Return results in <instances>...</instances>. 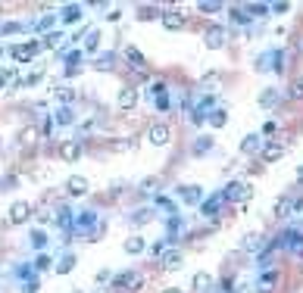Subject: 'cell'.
<instances>
[{"instance_id": "obj_5", "label": "cell", "mask_w": 303, "mask_h": 293, "mask_svg": "<svg viewBox=\"0 0 303 293\" xmlns=\"http://www.w3.org/2000/svg\"><path fill=\"white\" fill-rule=\"evenodd\" d=\"M41 50H47V47H44V41H25V44L10 47V56H13L16 63H31Z\"/></svg>"}, {"instance_id": "obj_24", "label": "cell", "mask_w": 303, "mask_h": 293, "mask_svg": "<svg viewBox=\"0 0 303 293\" xmlns=\"http://www.w3.org/2000/svg\"><path fill=\"white\" fill-rule=\"evenodd\" d=\"M160 22H163L166 31H181V28H184V13H181V10H172V13H166Z\"/></svg>"}, {"instance_id": "obj_58", "label": "cell", "mask_w": 303, "mask_h": 293, "mask_svg": "<svg viewBox=\"0 0 303 293\" xmlns=\"http://www.w3.org/2000/svg\"><path fill=\"white\" fill-rule=\"evenodd\" d=\"M297 184H303V165L297 169Z\"/></svg>"}, {"instance_id": "obj_60", "label": "cell", "mask_w": 303, "mask_h": 293, "mask_svg": "<svg viewBox=\"0 0 303 293\" xmlns=\"http://www.w3.org/2000/svg\"><path fill=\"white\" fill-rule=\"evenodd\" d=\"M75 293H82V290H75Z\"/></svg>"}, {"instance_id": "obj_40", "label": "cell", "mask_w": 303, "mask_h": 293, "mask_svg": "<svg viewBox=\"0 0 303 293\" xmlns=\"http://www.w3.org/2000/svg\"><path fill=\"white\" fill-rule=\"evenodd\" d=\"M285 97H288V100H303V78H294V81H291V88H288Z\"/></svg>"}, {"instance_id": "obj_14", "label": "cell", "mask_w": 303, "mask_h": 293, "mask_svg": "<svg viewBox=\"0 0 303 293\" xmlns=\"http://www.w3.org/2000/svg\"><path fill=\"white\" fill-rule=\"evenodd\" d=\"M66 193L69 197H88L91 193V181L85 175H69L66 178Z\"/></svg>"}, {"instance_id": "obj_31", "label": "cell", "mask_w": 303, "mask_h": 293, "mask_svg": "<svg viewBox=\"0 0 303 293\" xmlns=\"http://www.w3.org/2000/svg\"><path fill=\"white\" fill-rule=\"evenodd\" d=\"M50 115H53L56 125H75V112H72V106H60V109L50 112Z\"/></svg>"}, {"instance_id": "obj_48", "label": "cell", "mask_w": 303, "mask_h": 293, "mask_svg": "<svg viewBox=\"0 0 303 293\" xmlns=\"http://www.w3.org/2000/svg\"><path fill=\"white\" fill-rule=\"evenodd\" d=\"M34 138H37V131H34V128H22V131H19V144H22V147L34 144Z\"/></svg>"}, {"instance_id": "obj_50", "label": "cell", "mask_w": 303, "mask_h": 293, "mask_svg": "<svg viewBox=\"0 0 303 293\" xmlns=\"http://www.w3.org/2000/svg\"><path fill=\"white\" fill-rule=\"evenodd\" d=\"M288 10H291V4H288V0H278V4H272V13H275V16H285Z\"/></svg>"}, {"instance_id": "obj_35", "label": "cell", "mask_w": 303, "mask_h": 293, "mask_svg": "<svg viewBox=\"0 0 303 293\" xmlns=\"http://www.w3.org/2000/svg\"><path fill=\"white\" fill-rule=\"evenodd\" d=\"M244 7H247L250 19H262V16H269V13H272V4H244Z\"/></svg>"}, {"instance_id": "obj_26", "label": "cell", "mask_w": 303, "mask_h": 293, "mask_svg": "<svg viewBox=\"0 0 303 293\" xmlns=\"http://www.w3.org/2000/svg\"><path fill=\"white\" fill-rule=\"evenodd\" d=\"M213 147H216V138H213V134H203V138H197V141L191 144V153H194V156H203V153H210Z\"/></svg>"}, {"instance_id": "obj_45", "label": "cell", "mask_w": 303, "mask_h": 293, "mask_svg": "<svg viewBox=\"0 0 303 293\" xmlns=\"http://www.w3.org/2000/svg\"><path fill=\"white\" fill-rule=\"evenodd\" d=\"M197 10L206 16V13H219V10H225V7L219 4V0H203V4H197Z\"/></svg>"}, {"instance_id": "obj_53", "label": "cell", "mask_w": 303, "mask_h": 293, "mask_svg": "<svg viewBox=\"0 0 303 293\" xmlns=\"http://www.w3.org/2000/svg\"><path fill=\"white\" fill-rule=\"evenodd\" d=\"M154 106H157V109H169V94H166V97H157Z\"/></svg>"}, {"instance_id": "obj_28", "label": "cell", "mask_w": 303, "mask_h": 293, "mask_svg": "<svg viewBox=\"0 0 303 293\" xmlns=\"http://www.w3.org/2000/svg\"><path fill=\"white\" fill-rule=\"evenodd\" d=\"M160 187H163V178H160V175H147V178L138 184V190H141V193H157Z\"/></svg>"}, {"instance_id": "obj_23", "label": "cell", "mask_w": 303, "mask_h": 293, "mask_svg": "<svg viewBox=\"0 0 303 293\" xmlns=\"http://www.w3.org/2000/svg\"><path fill=\"white\" fill-rule=\"evenodd\" d=\"M91 225H100L97 212H75V222H72V231H88Z\"/></svg>"}, {"instance_id": "obj_47", "label": "cell", "mask_w": 303, "mask_h": 293, "mask_svg": "<svg viewBox=\"0 0 303 293\" xmlns=\"http://www.w3.org/2000/svg\"><path fill=\"white\" fill-rule=\"evenodd\" d=\"M53 265V259L47 256V253H37V259H34V271H47Z\"/></svg>"}, {"instance_id": "obj_22", "label": "cell", "mask_w": 303, "mask_h": 293, "mask_svg": "<svg viewBox=\"0 0 303 293\" xmlns=\"http://www.w3.org/2000/svg\"><path fill=\"white\" fill-rule=\"evenodd\" d=\"M256 103L262 106V109H275L278 103H281V91H275V88H266L259 97H256Z\"/></svg>"}, {"instance_id": "obj_30", "label": "cell", "mask_w": 303, "mask_h": 293, "mask_svg": "<svg viewBox=\"0 0 303 293\" xmlns=\"http://www.w3.org/2000/svg\"><path fill=\"white\" fill-rule=\"evenodd\" d=\"M138 19H163V13H160V4H141L138 7Z\"/></svg>"}, {"instance_id": "obj_36", "label": "cell", "mask_w": 303, "mask_h": 293, "mask_svg": "<svg viewBox=\"0 0 303 293\" xmlns=\"http://www.w3.org/2000/svg\"><path fill=\"white\" fill-rule=\"evenodd\" d=\"M109 147L116 150V153H128V150H135V147H138V141H135V138H119V141H112Z\"/></svg>"}, {"instance_id": "obj_42", "label": "cell", "mask_w": 303, "mask_h": 293, "mask_svg": "<svg viewBox=\"0 0 303 293\" xmlns=\"http://www.w3.org/2000/svg\"><path fill=\"white\" fill-rule=\"evenodd\" d=\"M157 206H160V209H166V212H169V216H175V203H172L169 197H163V193H157V197H154V209H157Z\"/></svg>"}, {"instance_id": "obj_18", "label": "cell", "mask_w": 303, "mask_h": 293, "mask_svg": "<svg viewBox=\"0 0 303 293\" xmlns=\"http://www.w3.org/2000/svg\"><path fill=\"white\" fill-rule=\"evenodd\" d=\"M262 147H266V138H262V134H247V138L241 141V153H244V156H259Z\"/></svg>"}, {"instance_id": "obj_44", "label": "cell", "mask_w": 303, "mask_h": 293, "mask_svg": "<svg viewBox=\"0 0 303 293\" xmlns=\"http://www.w3.org/2000/svg\"><path fill=\"white\" fill-rule=\"evenodd\" d=\"M154 212H157V209H138V212L131 216V222H135V225H147L150 219H154Z\"/></svg>"}, {"instance_id": "obj_57", "label": "cell", "mask_w": 303, "mask_h": 293, "mask_svg": "<svg viewBox=\"0 0 303 293\" xmlns=\"http://www.w3.org/2000/svg\"><path fill=\"white\" fill-rule=\"evenodd\" d=\"M163 293H184V290H181V287H166Z\"/></svg>"}, {"instance_id": "obj_9", "label": "cell", "mask_w": 303, "mask_h": 293, "mask_svg": "<svg viewBox=\"0 0 303 293\" xmlns=\"http://www.w3.org/2000/svg\"><path fill=\"white\" fill-rule=\"evenodd\" d=\"M225 206H229V203H225V197H222V190H219V193H213L210 200H203V203H200V212H203V219L216 222V219L222 216V209H225Z\"/></svg>"}, {"instance_id": "obj_20", "label": "cell", "mask_w": 303, "mask_h": 293, "mask_svg": "<svg viewBox=\"0 0 303 293\" xmlns=\"http://www.w3.org/2000/svg\"><path fill=\"white\" fill-rule=\"evenodd\" d=\"M278 271H262L259 281H256V293H275V284H278Z\"/></svg>"}, {"instance_id": "obj_51", "label": "cell", "mask_w": 303, "mask_h": 293, "mask_svg": "<svg viewBox=\"0 0 303 293\" xmlns=\"http://www.w3.org/2000/svg\"><path fill=\"white\" fill-rule=\"evenodd\" d=\"M37 290H41L37 278H31V281H25V284H22V293H37Z\"/></svg>"}, {"instance_id": "obj_2", "label": "cell", "mask_w": 303, "mask_h": 293, "mask_svg": "<svg viewBox=\"0 0 303 293\" xmlns=\"http://www.w3.org/2000/svg\"><path fill=\"white\" fill-rule=\"evenodd\" d=\"M141 287H144V275H138V271H122V275L112 278V287H109V290H116V293H135V290H141Z\"/></svg>"}, {"instance_id": "obj_46", "label": "cell", "mask_w": 303, "mask_h": 293, "mask_svg": "<svg viewBox=\"0 0 303 293\" xmlns=\"http://www.w3.org/2000/svg\"><path fill=\"white\" fill-rule=\"evenodd\" d=\"M53 22H56V16H41L34 22V31H47L50 34V28H53Z\"/></svg>"}, {"instance_id": "obj_49", "label": "cell", "mask_w": 303, "mask_h": 293, "mask_svg": "<svg viewBox=\"0 0 303 293\" xmlns=\"http://www.w3.org/2000/svg\"><path fill=\"white\" fill-rule=\"evenodd\" d=\"M219 293H235V278H222V284H219Z\"/></svg>"}, {"instance_id": "obj_59", "label": "cell", "mask_w": 303, "mask_h": 293, "mask_svg": "<svg viewBox=\"0 0 303 293\" xmlns=\"http://www.w3.org/2000/svg\"><path fill=\"white\" fill-rule=\"evenodd\" d=\"M106 293H116V290H106Z\"/></svg>"}, {"instance_id": "obj_11", "label": "cell", "mask_w": 303, "mask_h": 293, "mask_svg": "<svg viewBox=\"0 0 303 293\" xmlns=\"http://www.w3.org/2000/svg\"><path fill=\"white\" fill-rule=\"evenodd\" d=\"M157 265H160L163 271H178V268L184 265V253H181L178 246H169L166 253H163V256L157 259Z\"/></svg>"}, {"instance_id": "obj_55", "label": "cell", "mask_w": 303, "mask_h": 293, "mask_svg": "<svg viewBox=\"0 0 303 293\" xmlns=\"http://www.w3.org/2000/svg\"><path fill=\"white\" fill-rule=\"evenodd\" d=\"M275 128H278L275 122H266V125H262V134H275Z\"/></svg>"}, {"instance_id": "obj_1", "label": "cell", "mask_w": 303, "mask_h": 293, "mask_svg": "<svg viewBox=\"0 0 303 293\" xmlns=\"http://www.w3.org/2000/svg\"><path fill=\"white\" fill-rule=\"evenodd\" d=\"M285 63H288V53L275 47V50H269V53L256 56V72H269V69H272V72H278V75H281V72L288 69Z\"/></svg>"}, {"instance_id": "obj_32", "label": "cell", "mask_w": 303, "mask_h": 293, "mask_svg": "<svg viewBox=\"0 0 303 293\" xmlns=\"http://www.w3.org/2000/svg\"><path fill=\"white\" fill-rule=\"evenodd\" d=\"M100 47V28H88L85 31V53H94Z\"/></svg>"}, {"instance_id": "obj_12", "label": "cell", "mask_w": 303, "mask_h": 293, "mask_svg": "<svg viewBox=\"0 0 303 293\" xmlns=\"http://www.w3.org/2000/svg\"><path fill=\"white\" fill-rule=\"evenodd\" d=\"M10 225H25L31 216H34V209H31V203H25V200H16L13 206H10Z\"/></svg>"}, {"instance_id": "obj_34", "label": "cell", "mask_w": 303, "mask_h": 293, "mask_svg": "<svg viewBox=\"0 0 303 293\" xmlns=\"http://www.w3.org/2000/svg\"><path fill=\"white\" fill-rule=\"evenodd\" d=\"M169 94V85H166V78H154L150 81V100H157V97H166Z\"/></svg>"}, {"instance_id": "obj_33", "label": "cell", "mask_w": 303, "mask_h": 293, "mask_svg": "<svg viewBox=\"0 0 303 293\" xmlns=\"http://www.w3.org/2000/svg\"><path fill=\"white\" fill-rule=\"evenodd\" d=\"M94 69H100V72H112V69H116V53H100V56L94 60Z\"/></svg>"}, {"instance_id": "obj_10", "label": "cell", "mask_w": 303, "mask_h": 293, "mask_svg": "<svg viewBox=\"0 0 303 293\" xmlns=\"http://www.w3.org/2000/svg\"><path fill=\"white\" fill-rule=\"evenodd\" d=\"M147 141L154 144V147H166V144L172 141V128H169L166 122H154V125L147 128Z\"/></svg>"}, {"instance_id": "obj_56", "label": "cell", "mask_w": 303, "mask_h": 293, "mask_svg": "<svg viewBox=\"0 0 303 293\" xmlns=\"http://www.w3.org/2000/svg\"><path fill=\"white\" fill-rule=\"evenodd\" d=\"M103 281H112V275L103 268V271H97V284H103Z\"/></svg>"}, {"instance_id": "obj_17", "label": "cell", "mask_w": 303, "mask_h": 293, "mask_svg": "<svg viewBox=\"0 0 303 293\" xmlns=\"http://www.w3.org/2000/svg\"><path fill=\"white\" fill-rule=\"evenodd\" d=\"M191 290H194V293H219L213 275H206V271H197V275L191 278Z\"/></svg>"}, {"instance_id": "obj_19", "label": "cell", "mask_w": 303, "mask_h": 293, "mask_svg": "<svg viewBox=\"0 0 303 293\" xmlns=\"http://www.w3.org/2000/svg\"><path fill=\"white\" fill-rule=\"evenodd\" d=\"M0 91H7V94L22 91V75H19V69H7V72H4V78H0Z\"/></svg>"}, {"instance_id": "obj_37", "label": "cell", "mask_w": 303, "mask_h": 293, "mask_svg": "<svg viewBox=\"0 0 303 293\" xmlns=\"http://www.w3.org/2000/svg\"><path fill=\"white\" fill-rule=\"evenodd\" d=\"M210 125H213V128H225V125H229V112H225V109H213L210 112Z\"/></svg>"}, {"instance_id": "obj_21", "label": "cell", "mask_w": 303, "mask_h": 293, "mask_svg": "<svg viewBox=\"0 0 303 293\" xmlns=\"http://www.w3.org/2000/svg\"><path fill=\"white\" fill-rule=\"evenodd\" d=\"M53 97H56L63 106H72L75 100H79V91H75L72 85H56V88H53Z\"/></svg>"}, {"instance_id": "obj_7", "label": "cell", "mask_w": 303, "mask_h": 293, "mask_svg": "<svg viewBox=\"0 0 303 293\" xmlns=\"http://www.w3.org/2000/svg\"><path fill=\"white\" fill-rule=\"evenodd\" d=\"M266 237H262L259 231H250V234H244L241 237V253H247V256H256V253H266Z\"/></svg>"}, {"instance_id": "obj_8", "label": "cell", "mask_w": 303, "mask_h": 293, "mask_svg": "<svg viewBox=\"0 0 303 293\" xmlns=\"http://www.w3.org/2000/svg\"><path fill=\"white\" fill-rule=\"evenodd\" d=\"M82 150H85V144H82L79 138H72V141H63V144L56 147V156H60L63 162H79V159H82Z\"/></svg>"}, {"instance_id": "obj_52", "label": "cell", "mask_w": 303, "mask_h": 293, "mask_svg": "<svg viewBox=\"0 0 303 293\" xmlns=\"http://www.w3.org/2000/svg\"><path fill=\"white\" fill-rule=\"evenodd\" d=\"M291 50H294V56H300V53H303V37H294V44H291Z\"/></svg>"}, {"instance_id": "obj_3", "label": "cell", "mask_w": 303, "mask_h": 293, "mask_svg": "<svg viewBox=\"0 0 303 293\" xmlns=\"http://www.w3.org/2000/svg\"><path fill=\"white\" fill-rule=\"evenodd\" d=\"M222 197H225V203H247L250 197H253V187L247 184V181H232V184H225L222 187Z\"/></svg>"}, {"instance_id": "obj_25", "label": "cell", "mask_w": 303, "mask_h": 293, "mask_svg": "<svg viewBox=\"0 0 303 293\" xmlns=\"http://www.w3.org/2000/svg\"><path fill=\"white\" fill-rule=\"evenodd\" d=\"M229 16H232V22H235V25H250V22H253L244 4H235V7H229Z\"/></svg>"}, {"instance_id": "obj_43", "label": "cell", "mask_w": 303, "mask_h": 293, "mask_svg": "<svg viewBox=\"0 0 303 293\" xmlns=\"http://www.w3.org/2000/svg\"><path fill=\"white\" fill-rule=\"evenodd\" d=\"M219 81H222V75H219V72H210V75L203 78V88H206V94H216V88H219Z\"/></svg>"}, {"instance_id": "obj_13", "label": "cell", "mask_w": 303, "mask_h": 293, "mask_svg": "<svg viewBox=\"0 0 303 293\" xmlns=\"http://www.w3.org/2000/svg\"><path fill=\"white\" fill-rule=\"evenodd\" d=\"M175 193H178V200L187 203V206H200V203H203V187H200V184H181V187H175Z\"/></svg>"}, {"instance_id": "obj_54", "label": "cell", "mask_w": 303, "mask_h": 293, "mask_svg": "<svg viewBox=\"0 0 303 293\" xmlns=\"http://www.w3.org/2000/svg\"><path fill=\"white\" fill-rule=\"evenodd\" d=\"M109 22H119L122 19V10H116V7H109V16H106Z\"/></svg>"}, {"instance_id": "obj_41", "label": "cell", "mask_w": 303, "mask_h": 293, "mask_svg": "<svg viewBox=\"0 0 303 293\" xmlns=\"http://www.w3.org/2000/svg\"><path fill=\"white\" fill-rule=\"evenodd\" d=\"M41 78H44V69H31V72H25V75H22V88H31V85H37Z\"/></svg>"}, {"instance_id": "obj_4", "label": "cell", "mask_w": 303, "mask_h": 293, "mask_svg": "<svg viewBox=\"0 0 303 293\" xmlns=\"http://www.w3.org/2000/svg\"><path fill=\"white\" fill-rule=\"evenodd\" d=\"M122 56H125V63L135 69V81H144L150 72H147V60H144V53L135 47V44H125V50H122Z\"/></svg>"}, {"instance_id": "obj_15", "label": "cell", "mask_w": 303, "mask_h": 293, "mask_svg": "<svg viewBox=\"0 0 303 293\" xmlns=\"http://www.w3.org/2000/svg\"><path fill=\"white\" fill-rule=\"evenodd\" d=\"M285 156V144L281 141H269L266 147H262V153H259V162L262 165H272V162H278Z\"/></svg>"}, {"instance_id": "obj_38", "label": "cell", "mask_w": 303, "mask_h": 293, "mask_svg": "<svg viewBox=\"0 0 303 293\" xmlns=\"http://www.w3.org/2000/svg\"><path fill=\"white\" fill-rule=\"evenodd\" d=\"M28 240H31V249H44V246H47V234H44L41 228H34V231L28 234Z\"/></svg>"}, {"instance_id": "obj_29", "label": "cell", "mask_w": 303, "mask_h": 293, "mask_svg": "<svg viewBox=\"0 0 303 293\" xmlns=\"http://www.w3.org/2000/svg\"><path fill=\"white\" fill-rule=\"evenodd\" d=\"M122 246H125V253H128V256H141V253H144V249H147V243H144V237H138V234H135V237H128V240H125Z\"/></svg>"}, {"instance_id": "obj_39", "label": "cell", "mask_w": 303, "mask_h": 293, "mask_svg": "<svg viewBox=\"0 0 303 293\" xmlns=\"http://www.w3.org/2000/svg\"><path fill=\"white\" fill-rule=\"evenodd\" d=\"M53 268H56V275H69V271L75 268V256H72V253H66V256L53 265Z\"/></svg>"}, {"instance_id": "obj_16", "label": "cell", "mask_w": 303, "mask_h": 293, "mask_svg": "<svg viewBox=\"0 0 303 293\" xmlns=\"http://www.w3.org/2000/svg\"><path fill=\"white\" fill-rule=\"evenodd\" d=\"M138 100H141L138 88H135V85H128V88H122V91H119V97H116V106H119L122 112H128V109H135V106H138Z\"/></svg>"}, {"instance_id": "obj_6", "label": "cell", "mask_w": 303, "mask_h": 293, "mask_svg": "<svg viewBox=\"0 0 303 293\" xmlns=\"http://www.w3.org/2000/svg\"><path fill=\"white\" fill-rule=\"evenodd\" d=\"M225 41H229V28H225V25H206V31H203L206 50H222Z\"/></svg>"}, {"instance_id": "obj_27", "label": "cell", "mask_w": 303, "mask_h": 293, "mask_svg": "<svg viewBox=\"0 0 303 293\" xmlns=\"http://www.w3.org/2000/svg\"><path fill=\"white\" fill-rule=\"evenodd\" d=\"M85 16V7L82 4H66L63 7V22H79Z\"/></svg>"}, {"instance_id": "obj_61", "label": "cell", "mask_w": 303, "mask_h": 293, "mask_svg": "<svg viewBox=\"0 0 303 293\" xmlns=\"http://www.w3.org/2000/svg\"><path fill=\"white\" fill-rule=\"evenodd\" d=\"M0 94H4V91H0Z\"/></svg>"}]
</instances>
